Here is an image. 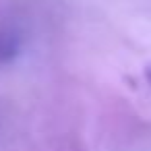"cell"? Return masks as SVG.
<instances>
[{
  "mask_svg": "<svg viewBox=\"0 0 151 151\" xmlns=\"http://www.w3.org/2000/svg\"><path fill=\"white\" fill-rule=\"evenodd\" d=\"M15 54H17V37L0 31V62H6Z\"/></svg>",
  "mask_w": 151,
  "mask_h": 151,
  "instance_id": "1",
  "label": "cell"
},
{
  "mask_svg": "<svg viewBox=\"0 0 151 151\" xmlns=\"http://www.w3.org/2000/svg\"><path fill=\"white\" fill-rule=\"evenodd\" d=\"M145 79H147V83L151 85V66H147V68H145Z\"/></svg>",
  "mask_w": 151,
  "mask_h": 151,
  "instance_id": "2",
  "label": "cell"
}]
</instances>
